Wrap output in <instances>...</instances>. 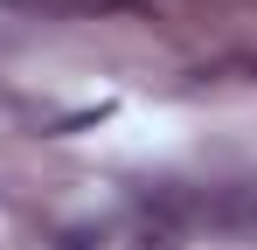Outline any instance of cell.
<instances>
[{
    "mask_svg": "<svg viewBox=\"0 0 257 250\" xmlns=\"http://www.w3.org/2000/svg\"><path fill=\"white\" fill-rule=\"evenodd\" d=\"M209 222H222V229H236V236L257 243V174H243L236 188L215 195V202H209Z\"/></svg>",
    "mask_w": 257,
    "mask_h": 250,
    "instance_id": "6da1fadb",
    "label": "cell"
},
{
    "mask_svg": "<svg viewBox=\"0 0 257 250\" xmlns=\"http://www.w3.org/2000/svg\"><path fill=\"white\" fill-rule=\"evenodd\" d=\"M56 250H104V236H97V229H70Z\"/></svg>",
    "mask_w": 257,
    "mask_h": 250,
    "instance_id": "7a4b0ae2",
    "label": "cell"
}]
</instances>
